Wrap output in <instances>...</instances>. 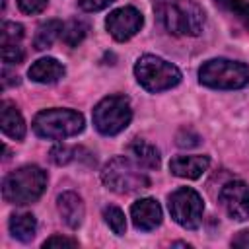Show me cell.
Wrapping results in <instances>:
<instances>
[{
    "label": "cell",
    "instance_id": "obj_23",
    "mask_svg": "<svg viewBox=\"0 0 249 249\" xmlns=\"http://www.w3.org/2000/svg\"><path fill=\"white\" fill-rule=\"evenodd\" d=\"M21 37H23V25L16 21H4L2 31H0L2 45H19Z\"/></svg>",
    "mask_w": 249,
    "mask_h": 249
},
{
    "label": "cell",
    "instance_id": "obj_7",
    "mask_svg": "<svg viewBox=\"0 0 249 249\" xmlns=\"http://www.w3.org/2000/svg\"><path fill=\"white\" fill-rule=\"evenodd\" d=\"M132 119L130 101L124 95H107L93 107V124L105 136H115Z\"/></svg>",
    "mask_w": 249,
    "mask_h": 249
},
{
    "label": "cell",
    "instance_id": "obj_25",
    "mask_svg": "<svg viewBox=\"0 0 249 249\" xmlns=\"http://www.w3.org/2000/svg\"><path fill=\"white\" fill-rule=\"evenodd\" d=\"M198 142H200V136L196 132H193L191 128H183L177 134V146H181V148H193Z\"/></svg>",
    "mask_w": 249,
    "mask_h": 249
},
{
    "label": "cell",
    "instance_id": "obj_26",
    "mask_svg": "<svg viewBox=\"0 0 249 249\" xmlns=\"http://www.w3.org/2000/svg\"><path fill=\"white\" fill-rule=\"evenodd\" d=\"M47 2L49 0H18V6L23 14H39L47 8Z\"/></svg>",
    "mask_w": 249,
    "mask_h": 249
},
{
    "label": "cell",
    "instance_id": "obj_24",
    "mask_svg": "<svg viewBox=\"0 0 249 249\" xmlns=\"http://www.w3.org/2000/svg\"><path fill=\"white\" fill-rule=\"evenodd\" d=\"M25 58V51L19 45H2V60L6 66L19 64Z\"/></svg>",
    "mask_w": 249,
    "mask_h": 249
},
{
    "label": "cell",
    "instance_id": "obj_19",
    "mask_svg": "<svg viewBox=\"0 0 249 249\" xmlns=\"http://www.w3.org/2000/svg\"><path fill=\"white\" fill-rule=\"evenodd\" d=\"M88 31H89V27H88V23L84 21V19H78V18H74V19H70L68 23H64V29H62V41L68 45V47H78L82 41H84V37L88 35Z\"/></svg>",
    "mask_w": 249,
    "mask_h": 249
},
{
    "label": "cell",
    "instance_id": "obj_28",
    "mask_svg": "<svg viewBox=\"0 0 249 249\" xmlns=\"http://www.w3.org/2000/svg\"><path fill=\"white\" fill-rule=\"evenodd\" d=\"M56 245H66V247H76L78 245V241L76 239H72V237H64V235H53V237H49V239H45V243H43V247H56Z\"/></svg>",
    "mask_w": 249,
    "mask_h": 249
},
{
    "label": "cell",
    "instance_id": "obj_1",
    "mask_svg": "<svg viewBox=\"0 0 249 249\" xmlns=\"http://www.w3.org/2000/svg\"><path fill=\"white\" fill-rule=\"evenodd\" d=\"M154 14L171 35L196 37L204 25V12L195 0H154Z\"/></svg>",
    "mask_w": 249,
    "mask_h": 249
},
{
    "label": "cell",
    "instance_id": "obj_3",
    "mask_svg": "<svg viewBox=\"0 0 249 249\" xmlns=\"http://www.w3.org/2000/svg\"><path fill=\"white\" fill-rule=\"evenodd\" d=\"M101 181L107 189L121 195L136 193L150 187V177L146 175V171H142L140 163H134L126 156H115L113 160H109L101 171Z\"/></svg>",
    "mask_w": 249,
    "mask_h": 249
},
{
    "label": "cell",
    "instance_id": "obj_5",
    "mask_svg": "<svg viewBox=\"0 0 249 249\" xmlns=\"http://www.w3.org/2000/svg\"><path fill=\"white\" fill-rule=\"evenodd\" d=\"M84 117L74 109H45L33 119V130L47 140H64L84 130Z\"/></svg>",
    "mask_w": 249,
    "mask_h": 249
},
{
    "label": "cell",
    "instance_id": "obj_4",
    "mask_svg": "<svg viewBox=\"0 0 249 249\" xmlns=\"http://www.w3.org/2000/svg\"><path fill=\"white\" fill-rule=\"evenodd\" d=\"M198 82L214 89H239L249 84V66L230 58H210L198 68Z\"/></svg>",
    "mask_w": 249,
    "mask_h": 249
},
{
    "label": "cell",
    "instance_id": "obj_29",
    "mask_svg": "<svg viewBox=\"0 0 249 249\" xmlns=\"http://www.w3.org/2000/svg\"><path fill=\"white\" fill-rule=\"evenodd\" d=\"M231 245H233V247H249V230L239 231V233L231 239Z\"/></svg>",
    "mask_w": 249,
    "mask_h": 249
},
{
    "label": "cell",
    "instance_id": "obj_10",
    "mask_svg": "<svg viewBox=\"0 0 249 249\" xmlns=\"http://www.w3.org/2000/svg\"><path fill=\"white\" fill-rule=\"evenodd\" d=\"M220 204L233 220L249 218V185L243 181H230L220 191Z\"/></svg>",
    "mask_w": 249,
    "mask_h": 249
},
{
    "label": "cell",
    "instance_id": "obj_18",
    "mask_svg": "<svg viewBox=\"0 0 249 249\" xmlns=\"http://www.w3.org/2000/svg\"><path fill=\"white\" fill-rule=\"evenodd\" d=\"M62 29H64V23L60 19H47V21H43L37 27V31H35L33 47L37 51H45V49L53 47V43L62 35Z\"/></svg>",
    "mask_w": 249,
    "mask_h": 249
},
{
    "label": "cell",
    "instance_id": "obj_2",
    "mask_svg": "<svg viewBox=\"0 0 249 249\" xmlns=\"http://www.w3.org/2000/svg\"><path fill=\"white\" fill-rule=\"evenodd\" d=\"M47 189V173L39 165H23L2 181V196L6 202L16 206H25L45 193Z\"/></svg>",
    "mask_w": 249,
    "mask_h": 249
},
{
    "label": "cell",
    "instance_id": "obj_13",
    "mask_svg": "<svg viewBox=\"0 0 249 249\" xmlns=\"http://www.w3.org/2000/svg\"><path fill=\"white\" fill-rule=\"evenodd\" d=\"M208 165V156H175L169 161V171L183 179H198Z\"/></svg>",
    "mask_w": 249,
    "mask_h": 249
},
{
    "label": "cell",
    "instance_id": "obj_12",
    "mask_svg": "<svg viewBox=\"0 0 249 249\" xmlns=\"http://www.w3.org/2000/svg\"><path fill=\"white\" fill-rule=\"evenodd\" d=\"M56 208H58L60 218L64 220V224L68 228L76 230L82 224L86 208H84V200H82V196L78 193H74V191L60 193L58 198H56Z\"/></svg>",
    "mask_w": 249,
    "mask_h": 249
},
{
    "label": "cell",
    "instance_id": "obj_8",
    "mask_svg": "<svg viewBox=\"0 0 249 249\" xmlns=\"http://www.w3.org/2000/svg\"><path fill=\"white\" fill-rule=\"evenodd\" d=\"M169 212L171 218L187 228V230H196L202 222V212H204V202L202 196L191 189V187H179L177 191H173L169 195Z\"/></svg>",
    "mask_w": 249,
    "mask_h": 249
},
{
    "label": "cell",
    "instance_id": "obj_11",
    "mask_svg": "<svg viewBox=\"0 0 249 249\" xmlns=\"http://www.w3.org/2000/svg\"><path fill=\"white\" fill-rule=\"evenodd\" d=\"M130 218L134 228L142 231L156 230L161 224V206L156 198H140L130 206Z\"/></svg>",
    "mask_w": 249,
    "mask_h": 249
},
{
    "label": "cell",
    "instance_id": "obj_16",
    "mask_svg": "<svg viewBox=\"0 0 249 249\" xmlns=\"http://www.w3.org/2000/svg\"><path fill=\"white\" fill-rule=\"evenodd\" d=\"M128 152H130V156H134L136 163H140L142 167H148V169H158L160 167V152L150 142L134 138L128 144Z\"/></svg>",
    "mask_w": 249,
    "mask_h": 249
},
{
    "label": "cell",
    "instance_id": "obj_14",
    "mask_svg": "<svg viewBox=\"0 0 249 249\" xmlns=\"http://www.w3.org/2000/svg\"><path fill=\"white\" fill-rule=\"evenodd\" d=\"M0 124H2L4 134L14 140H21L25 136V121L12 101L4 99L0 103Z\"/></svg>",
    "mask_w": 249,
    "mask_h": 249
},
{
    "label": "cell",
    "instance_id": "obj_15",
    "mask_svg": "<svg viewBox=\"0 0 249 249\" xmlns=\"http://www.w3.org/2000/svg\"><path fill=\"white\" fill-rule=\"evenodd\" d=\"M29 78L33 82H39V84H53V82H58L62 76H64V66L53 58V56H45V58H39L35 60L29 70H27Z\"/></svg>",
    "mask_w": 249,
    "mask_h": 249
},
{
    "label": "cell",
    "instance_id": "obj_22",
    "mask_svg": "<svg viewBox=\"0 0 249 249\" xmlns=\"http://www.w3.org/2000/svg\"><path fill=\"white\" fill-rule=\"evenodd\" d=\"M82 148H72V146H66V144H56L51 148L49 156H51V161L56 163V165H66L68 161H72L76 158V154L80 152Z\"/></svg>",
    "mask_w": 249,
    "mask_h": 249
},
{
    "label": "cell",
    "instance_id": "obj_6",
    "mask_svg": "<svg viewBox=\"0 0 249 249\" xmlns=\"http://www.w3.org/2000/svg\"><path fill=\"white\" fill-rule=\"evenodd\" d=\"M134 76H136L138 84L152 93L171 89L181 82L179 68L156 54L140 56L134 64Z\"/></svg>",
    "mask_w": 249,
    "mask_h": 249
},
{
    "label": "cell",
    "instance_id": "obj_17",
    "mask_svg": "<svg viewBox=\"0 0 249 249\" xmlns=\"http://www.w3.org/2000/svg\"><path fill=\"white\" fill-rule=\"evenodd\" d=\"M8 226H10V233L16 239L23 241V243L31 241L35 237V231H37V220L29 212H19V214L10 216V224Z\"/></svg>",
    "mask_w": 249,
    "mask_h": 249
},
{
    "label": "cell",
    "instance_id": "obj_27",
    "mask_svg": "<svg viewBox=\"0 0 249 249\" xmlns=\"http://www.w3.org/2000/svg\"><path fill=\"white\" fill-rule=\"evenodd\" d=\"M115 0H78L80 8L84 12H99L103 8H107L109 4H113Z\"/></svg>",
    "mask_w": 249,
    "mask_h": 249
},
{
    "label": "cell",
    "instance_id": "obj_21",
    "mask_svg": "<svg viewBox=\"0 0 249 249\" xmlns=\"http://www.w3.org/2000/svg\"><path fill=\"white\" fill-rule=\"evenodd\" d=\"M218 6L233 14L247 29H249V2L247 0H216Z\"/></svg>",
    "mask_w": 249,
    "mask_h": 249
},
{
    "label": "cell",
    "instance_id": "obj_9",
    "mask_svg": "<svg viewBox=\"0 0 249 249\" xmlns=\"http://www.w3.org/2000/svg\"><path fill=\"white\" fill-rule=\"evenodd\" d=\"M142 23H144V18L134 6L117 8L105 19V27L115 41H128L140 31Z\"/></svg>",
    "mask_w": 249,
    "mask_h": 249
},
{
    "label": "cell",
    "instance_id": "obj_20",
    "mask_svg": "<svg viewBox=\"0 0 249 249\" xmlns=\"http://www.w3.org/2000/svg\"><path fill=\"white\" fill-rule=\"evenodd\" d=\"M103 218H105V224L113 230L115 235H124L126 220H124V212L119 206H105L103 208Z\"/></svg>",
    "mask_w": 249,
    "mask_h": 249
}]
</instances>
